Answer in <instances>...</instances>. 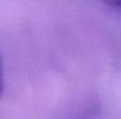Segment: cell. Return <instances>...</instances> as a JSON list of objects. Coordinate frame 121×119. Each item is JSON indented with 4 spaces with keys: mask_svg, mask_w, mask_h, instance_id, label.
I'll list each match as a JSON object with an SVG mask.
<instances>
[{
    "mask_svg": "<svg viewBox=\"0 0 121 119\" xmlns=\"http://www.w3.org/2000/svg\"><path fill=\"white\" fill-rule=\"evenodd\" d=\"M5 89V78H4V63H2V57L0 55V96L2 95Z\"/></svg>",
    "mask_w": 121,
    "mask_h": 119,
    "instance_id": "7a4b0ae2",
    "label": "cell"
},
{
    "mask_svg": "<svg viewBox=\"0 0 121 119\" xmlns=\"http://www.w3.org/2000/svg\"><path fill=\"white\" fill-rule=\"evenodd\" d=\"M107 6H109L111 8L121 12V0H102Z\"/></svg>",
    "mask_w": 121,
    "mask_h": 119,
    "instance_id": "6da1fadb",
    "label": "cell"
}]
</instances>
